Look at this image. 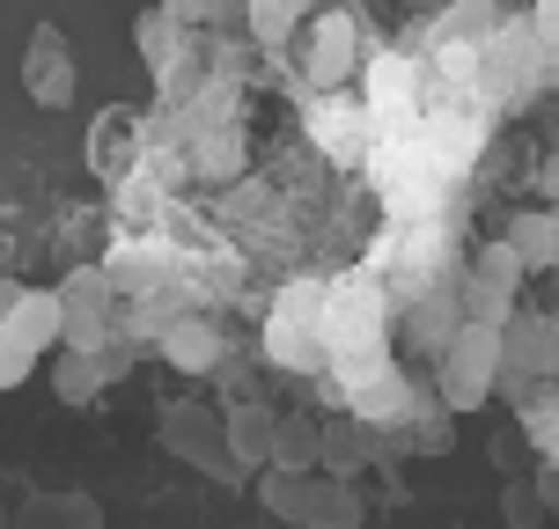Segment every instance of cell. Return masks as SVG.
Instances as JSON below:
<instances>
[{
    "instance_id": "obj_1",
    "label": "cell",
    "mask_w": 559,
    "mask_h": 529,
    "mask_svg": "<svg viewBox=\"0 0 559 529\" xmlns=\"http://www.w3.org/2000/svg\"><path fill=\"white\" fill-rule=\"evenodd\" d=\"M258 501H265V515H280L295 529H361L368 522V501L338 471H265Z\"/></svg>"
},
{
    "instance_id": "obj_2",
    "label": "cell",
    "mask_w": 559,
    "mask_h": 529,
    "mask_svg": "<svg viewBox=\"0 0 559 529\" xmlns=\"http://www.w3.org/2000/svg\"><path fill=\"white\" fill-rule=\"evenodd\" d=\"M383 338H391V302H383L376 279L324 287V368L368 361V353H383Z\"/></svg>"
},
{
    "instance_id": "obj_3",
    "label": "cell",
    "mask_w": 559,
    "mask_h": 529,
    "mask_svg": "<svg viewBox=\"0 0 559 529\" xmlns=\"http://www.w3.org/2000/svg\"><path fill=\"white\" fill-rule=\"evenodd\" d=\"M265 361L287 375H324V287L295 279L265 316Z\"/></svg>"
},
{
    "instance_id": "obj_4",
    "label": "cell",
    "mask_w": 559,
    "mask_h": 529,
    "mask_svg": "<svg viewBox=\"0 0 559 529\" xmlns=\"http://www.w3.org/2000/svg\"><path fill=\"white\" fill-rule=\"evenodd\" d=\"M501 383V324H456L442 338V405L449 412H478Z\"/></svg>"
},
{
    "instance_id": "obj_5",
    "label": "cell",
    "mask_w": 559,
    "mask_h": 529,
    "mask_svg": "<svg viewBox=\"0 0 559 529\" xmlns=\"http://www.w3.org/2000/svg\"><path fill=\"white\" fill-rule=\"evenodd\" d=\"M52 346H59V302H52V287L15 294V302L0 309V390L29 383V368L45 361Z\"/></svg>"
},
{
    "instance_id": "obj_6",
    "label": "cell",
    "mask_w": 559,
    "mask_h": 529,
    "mask_svg": "<svg viewBox=\"0 0 559 529\" xmlns=\"http://www.w3.org/2000/svg\"><path fill=\"white\" fill-rule=\"evenodd\" d=\"M332 375H338V397H346V412L368 419V426H391L397 412H413V390H405V375H397L391 353L346 361V368H332Z\"/></svg>"
},
{
    "instance_id": "obj_7",
    "label": "cell",
    "mask_w": 559,
    "mask_h": 529,
    "mask_svg": "<svg viewBox=\"0 0 559 529\" xmlns=\"http://www.w3.org/2000/svg\"><path fill=\"white\" fill-rule=\"evenodd\" d=\"M163 442H169V456L199 464L206 478L243 485V464H236V456H228V442H222V419H206L199 405H169V412H163Z\"/></svg>"
},
{
    "instance_id": "obj_8",
    "label": "cell",
    "mask_w": 559,
    "mask_h": 529,
    "mask_svg": "<svg viewBox=\"0 0 559 529\" xmlns=\"http://www.w3.org/2000/svg\"><path fill=\"white\" fill-rule=\"evenodd\" d=\"M354 52H361V23H354V8H332L324 23H302V74H309V88L332 96V88L354 74Z\"/></svg>"
},
{
    "instance_id": "obj_9",
    "label": "cell",
    "mask_w": 559,
    "mask_h": 529,
    "mask_svg": "<svg viewBox=\"0 0 559 529\" xmlns=\"http://www.w3.org/2000/svg\"><path fill=\"white\" fill-rule=\"evenodd\" d=\"M111 273H74L67 287H52V302H59V338H74V353H88L96 338L111 332Z\"/></svg>"
},
{
    "instance_id": "obj_10",
    "label": "cell",
    "mask_w": 559,
    "mask_h": 529,
    "mask_svg": "<svg viewBox=\"0 0 559 529\" xmlns=\"http://www.w3.org/2000/svg\"><path fill=\"white\" fill-rule=\"evenodd\" d=\"M23 88L45 104V111H67L74 104V52H67V29L59 23H37L29 29V52H23Z\"/></svg>"
},
{
    "instance_id": "obj_11",
    "label": "cell",
    "mask_w": 559,
    "mask_h": 529,
    "mask_svg": "<svg viewBox=\"0 0 559 529\" xmlns=\"http://www.w3.org/2000/svg\"><path fill=\"white\" fill-rule=\"evenodd\" d=\"M140 140H147V118L133 104H111V111L88 125V169L104 177V184H126L140 163Z\"/></svg>"
},
{
    "instance_id": "obj_12",
    "label": "cell",
    "mask_w": 559,
    "mask_h": 529,
    "mask_svg": "<svg viewBox=\"0 0 559 529\" xmlns=\"http://www.w3.org/2000/svg\"><path fill=\"white\" fill-rule=\"evenodd\" d=\"M552 368H559L552 316H515V324H501V383H552Z\"/></svg>"
},
{
    "instance_id": "obj_13",
    "label": "cell",
    "mask_w": 559,
    "mask_h": 529,
    "mask_svg": "<svg viewBox=\"0 0 559 529\" xmlns=\"http://www.w3.org/2000/svg\"><path fill=\"white\" fill-rule=\"evenodd\" d=\"M8 529H104V507L88 501V493H29Z\"/></svg>"
},
{
    "instance_id": "obj_14",
    "label": "cell",
    "mask_w": 559,
    "mask_h": 529,
    "mask_svg": "<svg viewBox=\"0 0 559 529\" xmlns=\"http://www.w3.org/2000/svg\"><path fill=\"white\" fill-rule=\"evenodd\" d=\"M163 361L177 375H206V368L222 361V332L206 324V316H169L163 324Z\"/></svg>"
},
{
    "instance_id": "obj_15",
    "label": "cell",
    "mask_w": 559,
    "mask_h": 529,
    "mask_svg": "<svg viewBox=\"0 0 559 529\" xmlns=\"http://www.w3.org/2000/svg\"><path fill=\"white\" fill-rule=\"evenodd\" d=\"M265 471H324V426L317 419H273Z\"/></svg>"
},
{
    "instance_id": "obj_16",
    "label": "cell",
    "mask_w": 559,
    "mask_h": 529,
    "mask_svg": "<svg viewBox=\"0 0 559 529\" xmlns=\"http://www.w3.org/2000/svg\"><path fill=\"white\" fill-rule=\"evenodd\" d=\"M501 251L515 257L523 273H552V257H559V228H552V214H545V206L515 214V221H508V236H501Z\"/></svg>"
},
{
    "instance_id": "obj_17",
    "label": "cell",
    "mask_w": 559,
    "mask_h": 529,
    "mask_svg": "<svg viewBox=\"0 0 559 529\" xmlns=\"http://www.w3.org/2000/svg\"><path fill=\"white\" fill-rule=\"evenodd\" d=\"M501 37V8L493 0H449L442 8V45H456V52H486Z\"/></svg>"
},
{
    "instance_id": "obj_18",
    "label": "cell",
    "mask_w": 559,
    "mask_h": 529,
    "mask_svg": "<svg viewBox=\"0 0 559 529\" xmlns=\"http://www.w3.org/2000/svg\"><path fill=\"white\" fill-rule=\"evenodd\" d=\"M222 442L228 456L243 464V471H265V442H273V412H258V405H236L222 419Z\"/></svg>"
},
{
    "instance_id": "obj_19",
    "label": "cell",
    "mask_w": 559,
    "mask_h": 529,
    "mask_svg": "<svg viewBox=\"0 0 559 529\" xmlns=\"http://www.w3.org/2000/svg\"><path fill=\"white\" fill-rule=\"evenodd\" d=\"M309 8H317V0H243V23H251V37L273 52V45H287V37L309 23Z\"/></svg>"
},
{
    "instance_id": "obj_20",
    "label": "cell",
    "mask_w": 559,
    "mask_h": 529,
    "mask_svg": "<svg viewBox=\"0 0 559 529\" xmlns=\"http://www.w3.org/2000/svg\"><path fill=\"white\" fill-rule=\"evenodd\" d=\"M133 45H140V59H147L155 74H163V67H177V23H169L163 8H155V15H140V23H133Z\"/></svg>"
},
{
    "instance_id": "obj_21",
    "label": "cell",
    "mask_w": 559,
    "mask_h": 529,
    "mask_svg": "<svg viewBox=\"0 0 559 529\" xmlns=\"http://www.w3.org/2000/svg\"><path fill=\"white\" fill-rule=\"evenodd\" d=\"M104 375H111L104 361L74 353V361H59V397H67V405H88V397H104Z\"/></svg>"
},
{
    "instance_id": "obj_22",
    "label": "cell",
    "mask_w": 559,
    "mask_h": 529,
    "mask_svg": "<svg viewBox=\"0 0 559 529\" xmlns=\"http://www.w3.org/2000/svg\"><path fill=\"white\" fill-rule=\"evenodd\" d=\"M163 15L177 29H185V23H214V0H163Z\"/></svg>"
},
{
    "instance_id": "obj_23",
    "label": "cell",
    "mask_w": 559,
    "mask_h": 529,
    "mask_svg": "<svg viewBox=\"0 0 559 529\" xmlns=\"http://www.w3.org/2000/svg\"><path fill=\"white\" fill-rule=\"evenodd\" d=\"M0 529H8V507H0Z\"/></svg>"
},
{
    "instance_id": "obj_24",
    "label": "cell",
    "mask_w": 559,
    "mask_h": 529,
    "mask_svg": "<svg viewBox=\"0 0 559 529\" xmlns=\"http://www.w3.org/2000/svg\"><path fill=\"white\" fill-rule=\"evenodd\" d=\"M338 8H354V0H338Z\"/></svg>"
}]
</instances>
